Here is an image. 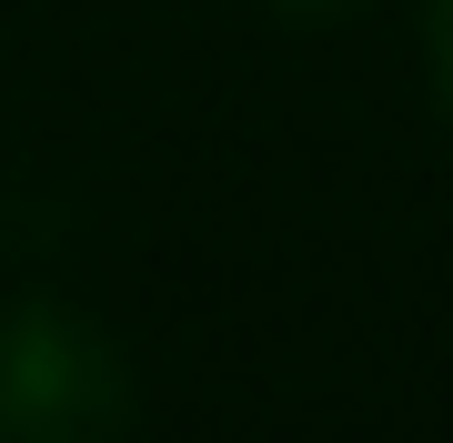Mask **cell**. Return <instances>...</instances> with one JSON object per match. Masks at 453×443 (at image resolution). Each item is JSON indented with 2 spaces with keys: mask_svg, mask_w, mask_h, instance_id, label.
Segmentation results:
<instances>
[{
  "mask_svg": "<svg viewBox=\"0 0 453 443\" xmlns=\"http://www.w3.org/2000/svg\"><path fill=\"white\" fill-rule=\"evenodd\" d=\"M262 11H282V20H363L372 0H262Z\"/></svg>",
  "mask_w": 453,
  "mask_h": 443,
  "instance_id": "obj_3",
  "label": "cell"
},
{
  "mask_svg": "<svg viewBox=\"0 0 453 443\" xmlns=\"http://www.w3.org/2000/svg\"><path fill=\"white\" fill-rule=\"evenodd\" d=\"M423 11V81H434V111L453 121V0H413Z\"/></svg>",
  "mask_w": 453,
  "mask_h": 443,
  "instance_id": "obj_2",
  "label": "cell"
},
{
  "mask_svg": "<svg viewBox=\"0 0 453 443\" xmlns=\"http://www.w3.org/2000/svg\"><path fill=\"white\" fill-rule=\"evenodd\" d=\"M131 424H142V373L91 302H0V443H131Z\"/></svg>",
  "mask_w": 453,
  "mask_h": 443,
  "instance_id": "obj_1",
  "label": "cell"
}]
</instances>
